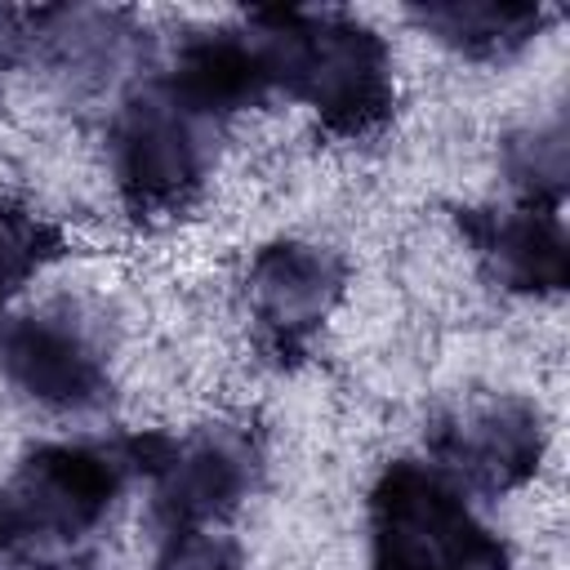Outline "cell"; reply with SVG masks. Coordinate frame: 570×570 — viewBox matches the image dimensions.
<instances>
[{"instance_id":"9","label":"cell","mask_w":570,"mask_h":570,"mask_svg":"<svg viewBox=\"0 0 570 570\" xmlns=\"http://www.w3.org/2000/svg\"><path fill=\"white\" fill-rule=\"evenodd\" d=\"M459 232L476 249L485 276L508 294H561L570 281V240L561 209H459Z\"/></svg>"},{"instance_id":"8","label":"cell","mask_w":570,"mask_h":570,"mask_svg":"<svg viewBox=\"0 0 570 570\" xmlns=\"http://www.w3.org/2000/svg\"><path fill=\"white\" fill-rule=\"evenodd\" d=\"M347 263L312 240H272L254 254L245 276V303L263 343L285 361L307 347L343 298Z\"/></svg>"},{"instance_id":"5","label":"cell","mask_w":570,"mask_h":570,"mask_svg":"<svg viewBox=\"0 0 570 570\" xmlns=\"http://www.w3.org/2000/svg\"><path fill=\"white\" fill-rule=\"evenodd\" d=\"M258 472V441L236 423H205L187 436L147 432L142 476L151 481V517L165 534L227 521L254 494Z\"/></svg>"},{"instance_id":"13","label":"cell","mask_w":570,"mask_h":570,"mask_svg":"<svg viewBox=\"0 0 570 570\" xmlns=\"http://www.w3.org/2000/svg\"><path fill=\"white\" fill-rule=\"evenodd\" d=\"M503 169L512 178V187L521 191V200L530 205H552L561 209L566 200V125H534L525 134H512L503 142Z\"/></svg>"},{"instance_id":"3","label":"cell","mask_w":570,"mask_h":570,"mask_svg":"<svg viewBox=\"0 0 570 570\" xmlns=\"http://www.w3.org/2000/svg\"><path fill=\"white\" fill-rule=\"evenodd\" d=\"M370 570H512V557L441 468L392 459L370 485Z\"/></svg>"},{"instance_id":"16","label":"cell","mask_w":570,"mask_h":570,"mask_svg":"<svg viewBox=\"0 0 570 570\" xmlns=\"http://www.w3.org/2000/svg\"><path fill=\"white\" fill-rule=\"evenodd\" d=\"M27 49H31V9L0 4V71L22 62Z\"/></svg>"},{"instance_id":"7","label":"cell","mask_w":570,"mask_h":570,"mask_svg":"<svg viewBox=\"0 0 570 570\" xmlns=\"http://www.w3.org/2000/svg\"><path fill=\"white\" fill-rule=\"evenodd\" d=\"M0 374L27 401L62 414L102 410L111 396L107 352L67 303L0 325Z\"/></svg>"},{"instance_id":"10","label":"cell","mask_w":570,"mask_h":570,"mask_svg":"<svg viewBox=\"0 0 570 570\" xmlns=\"http://www.w3.org/2000/svg\"><path fill=\"white\" fill-rule=\"evenodd\" d=\"M160 80L209 125H218L245 107H258L267 94H276L263 40L249 27V18H240L232 27L191 31L174 49V62H169V71H160Z\"/></svg>"},{"instance_id":"12","label":"cell","mask_w":570,"mask_h":570,"mask_svg":"<svg viewBox=\"0 0 570 570\" xmlns=\"http://www.w3.org/2000/svg\"><path fill=\"white\" fill-rule=\"evenodd\" d=\"M410 18L463 58L503 62L543 31L548 9L517 0H428V4H410Z\"/></svg>"},{"instance_id":"17","label":"cell","mask_w":570,"mask_h":570,"mask_svg":"<svg viewBox=\"0 0 570 570\" xmlns=\"http://www.w3.org/2000/svg\"><path fill=\"white\" fill-rule=\"evenodd\" d=\"M31 570H98L89 557L80 552H67V557H45V561H31Z\"/></svg>"},{"instance_id":"4","label":"cell","mask_w":570,"mask_h":570,"mask_svg":"<svg viewBox=\"0 0 570 570\" xmlns=\"http://www.w3.org/2000/svg\"><path fill=\"white\" fill-rule=\"evenodd\" d=\"M111 174L134 218L178 214L214 160V125L196 116L160 76L125 94L107 129Z\"/></svg>"},{"instance_id":"6","label":"cell","mask_w":570,"mask_h":570,"mask_svg":"<svg viewBox=\"0 0 570 570\" xmlns=\"http://www.w3.org/2000/svg\"><path fill=\"white\" fill-rule=\"evenodd\" d=\"M428 454L468 499H499L539 472L543 419L521 396H472L432 419Z\"/></svg>"},{"instance_id":"14","label":"cell","mask_w":570,"mask_h":570,"mask_svg":"<svg viewBox=\"0 0 570 570\" xmlns=\"http://www.w3.org/2000/svg\"><path fill=\"white\" fill-rule=\"evenodd\" d=\"M62 254V232L27 205L0 200V316L22 285Z\"/></svg>"},{"instance_id":"15","label":"cell","mask_w":570,"mask_h":570,"mask_svg":"<svg viewBox=\"0 0 570 570\" xmlns=\"http://www.w3.org/2000/svg\"><path fill=\"white\" fill-rule=\"evenodd\" d=\"M156 570H245V557L227 534L174 530L156 552Z\"/></svg>"},{"instance_id":"1","label":"cell","mask_w":570,"mask_h":570,"mask_svg":"<svg viewBox=\"0 0 570 570\" xmlns=\"http://www.w3.org/2000/svg\"><path fill=\"white\" fill-rule=\"evenodd\" d=\"M249 27L263 40L272 89L312 107L334 138H365L392 120L396 80L387 40L338 9H254Z\"/></svg>"},{"instance_id":"11","label":"cell","mask_w":570,"mask_h":570,"mask_svg":"<svg viewBox=\"0 0 570 570\" xmlns=\"http://www.w3.org/2000/svg\"><path fill=\"white\" fill-rule=\"evenodd\" d=\"M31 49L76 89H102L138 58L142 31L129 9L49 4L31 9Z\"/></svg>"},{"instance_id":"2","label":"cell","mask_w":570,"mask_h":570,"mask_svg":"<svg viewBox=\"0 0 570 570\" xmlns=\"http://www.w3.org/2000/svg\"><path fill=\"white\" fill-rule=\"evenodd\" d=\"M147 432L111 441H49L22 454L0 485V557H67L142 476Z\"/></svg>"}]
</instances>
